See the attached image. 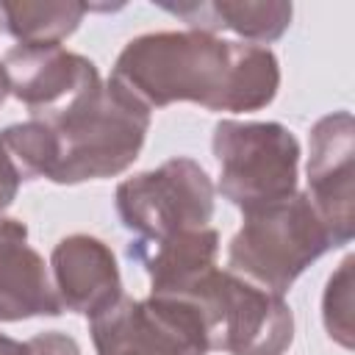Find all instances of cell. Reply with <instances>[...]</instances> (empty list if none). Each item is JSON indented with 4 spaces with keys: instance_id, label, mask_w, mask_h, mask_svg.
Wrapping results in <instances>:
<instances>
[{
    "instance_id": "cell-2",
    "label": "cell",
    "mask_w": 355,
    "mask_h": 355,
    "mask_svg": "<svg viewBox=\"0 0 355 355\" xmlns=\"http://www.w3.org/2000/svg\"><path fill=\"white\" fill-rule=\"evenodd\" d=\"M150 111L111 78L47 116L0 130V144L22 180H103L125 172L141 153Z\"/></svg>"
},
{
    "instance_id": "cell-14",
    "label": "cell",
    "mask_w": 355,
    "mask_h": 355,
    "mask_svg": "<svg viewBox=\"0 0 355 355\" xmlns=\"http://www.w3.org/2000/svg\"><path fill=\"white\" fill-rule=\"evenodd\" d=\"M86 11L92 6L75 0H0V31L19 44H61L78 31Z\"/></svg>"
},
{
    "instance_id": "cell-5",
    "label": "cell",
    "mask_w": 355,
    "mask_h": 355,
    "mask_svg": "<svg viewBox=\"0 0 355 355\" xmlns=\"http://www.w3.org/2000/svg\"><path fill=\"white\" fill-rule=\"evenodd\" d=\"M200 308L211 349L230 355H283L294 341V313L283 294L230 269H214L189 300Z\"/></svg>"
},
{
    "instance_id": "cell-11",
    "label": "cell",
    "mask_w": 355,
    "mask_h": 355,
    "mask_svg": "<svg viewBox=\"0 0 355 355\" xmlns=\"http://www.w3.org/2000/svg\"><path fill=\"white\" fill-rule=\"evenodd\" d=\"M216 255L219 233L214 227L183 230L166 239H133L128 244V258L150 277V294L172 300H191L216 269Z\"/></svg>"
},
{
    "instance_id": "cell-6",
    "label": "cell",
    "mask_w": 355,
    "mask_h": 355,
    "mask_svg": "<svg viewBox=\"0 0 355 355\" xmlns=\"http://www.w3.org/2000/svg\"><path fill=\"white\" fill-rule=\"evenodd\" d=\"M114 200L122 225L136 239L208 227L214 216V183L197 161L183 155L122 180Z\"/></svg>"
},
{
    "instance_id": "cell-3",
    "label": "cell",
    "mask_w": 355,
    "mask_h": 355,
    "mask_svg": "<svg viewBox=\"0 0 355 355\" xmlns=\"http://www.w3.org/2000/svg\"><path fill=\"white\" fill-rule=\"evenodd\" d=\"M338 247L305 191L244 214L227 247V269L244 280L286 294L291 283L327 250Z\"/></svg>"
},
{
    "instance_id": "cell-15",
    "label": "cell",
    "mask_w": 355,
    "mask_h": 355,
    "mask_svg": "<svg viewBox=\"0 0 355 355\" xmlns=\"http://www.w3.org/2000/svg\"><path fill=\"white\" fill-rule=\"evenodd\" d=\"M352 258H344L336 275L327 280L324 297H322V319L330 338H336L341 347L352 349L355 341V324H352Z\"/></svg>"
},
{
    "instance_id": "cell-1",
    "label": "cell",
    "mask_w": 355,
    "mask_h": 355,
    "mask_svg": "<svg viewBox=\"0 0 355 355\" xmlns=\"http://www.w3.org/2000/svg\"><path fill=\"white\" fill-rule=\"evenodd\" d=\"M111 80L147 111L197 103L208 111L247 114L275 100L280 64L263 44L202 31H158L125 44Z\"/></svg>"
},
{
    "instance_id": "cell-10",
    "label": "cell",
    "mask_w": 355,
    "mask_h": 355,
    "mask_svg": "<svg viewBox=\"0 0 355 355\" xmlns=\"http://www.w3.org/2000/svg\"><path fill=\"white\" fill-rule=\"evenodd\" d=\"M50 277L61 308L89 319L122 297V277L111 247L86 233L67 236L53 247Z\"/></svg>"
},
{
    "instance_id": "cell-19",
    "label": "cell",
    "mask_w": 355,
    "mask_h": 355,
    "mask_svg": "<svg viewBox=\"0 0 355 355\" xmlns=\"http://www.w3.org/2000/svg\"><path fill=\"white\" fill-rule=\"evenodd\" d=\"M11 94V83H8V75H6V67L0 61V105L6 103V97Z\"/></svg>"
},
{
    "instance_id": "cell-4",
    "label": "cell",
    "mask_w": 355,
    "mask_h": 355,
    "mask_svg": "<svg viewBox=\"0 0 355 355\" xmlns=\"http://www.w3.org/2000/svg\"><path fill=\"white\" fill-rule=\"evenodd\" d=\"M219 194L241 214L297 194L300 141L280 122L222 119L214 128Z\"/></svg>"
},
{
    "instance_id": "cell-12",
    "label": "cell",
    "mask_w": 355,
    "mask_h": 355,
    "mask_svg": "<svg viewBox=\"0 0 355 355\" xmlns=\"http://www.w3.org/2000/svg\"><path fill=\"white\" fill-rule=\"evenodd\" d=\"M61 311L50 269L28 244L25 222L0 216V322L58 316Z\"/></svg>"
},
{
    "instance_id": "cell-16",
    "label": "cell",
    "mask_w": 355,
    "mask_h": 355,
    "mask_svg": "<svg viewBox=\"0 0 355 355\" xmlns=\"http://www.w3.org/2000/svg\"><path fill=\"white\" fill-rule=\"evenodd\" d=\"M25 344H28V355H80L78 341L58 330L39 333V336L28 338Z\"/></svg>"
},
{
    "instance_id": "cell-7",
    "label": "cell",
    "mask_w": 355,
    "mask_h": 355,
    "mask_svg": "<svg viewBox=\"0 0 355 355\" xmlns=\"http://www.w3.org/2000/svg\"><path fill=\"white\" fill-rule=\"evenodd\" d=\"M97 355H208V327L200 308L172 297H119L89 319Z\"/></svg>"
},
{
    "instance_id": "cell-13",
    "label": "cell",
    "mask_w": 355,
    "mask_h": 355,
    "mask_svg": "<svg viewBox=\"0 0 355 355\" xmlns=\"http://www.w3.org/2000/svg\"><path fill=\"white\" fill-rule=\"evenodd\" d=\"M161 8L183 19L189 31H202V33L233 31L252 44L275 42L291 25V3H277V0L269 3L216 0V3H180V6L161 3Z\"/></svg>"
},
{
    "instance_id": "cell-9",
    "label": "cell",
    "mask_w": 355,
    "mask_h": 355,
    "mask_svg": "<svg viewBox=\"0 0 355 355\" xmlns=\"http://www.w3.org/2000/svg\"><path fill=\"white\" fill-rule=\"evenodd\" d=\"M11 94L31 116H47L100 83L97 67L61 44H14L3 55Z\"/></svg>"
},
{
    "instance_id": "cell-8",
    "label": "cell",
    "mask_w": 355,
    "mask_h": 355,
    "mask_svg": "<svg viewBox=\"0 0 355 355\" xmlns=\"http://www.w3.org/2000/svg\"><path fill=\"white\" fill-rule=\"evenodd\" d=\"M352 158L355 125L349 111H333L311 128L308 155V200L333 230L338 247L355 233V197H352Z\"/></svg>"
},
{
    "instance_id": "cell-18",
    "label": "cell",
    "mask_w": 355,
    "mask_h": 355,
    "mask_svg": "<svg viewBox=\"0 0 355 355\" xmlns=\"http://www.w3.org/2000/svg\"><path fill=\"white\" fill-rule=\"evenodd\" d=\"M0 355H28V344L0 333Z\"/></svg>"
},
{
    "instance_id": "cell-17",
    "label": "cell",
    "mask_w": 355,
    "mask_h": 355,
    "mask_svg": "<svg viewBox=\"0 0 355 355\" xmlns=\"http://www.w3.org/2000/svg\"><path fill=\"white\" fill-rule=\"evenodd\" d=\"M19 183H22V178H19V172L14 169L11 158L6 155V150H3V144H0V216H3V211L14 202V197H17V191H19Z\"/></svg>"
}]
</instances>
